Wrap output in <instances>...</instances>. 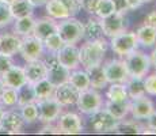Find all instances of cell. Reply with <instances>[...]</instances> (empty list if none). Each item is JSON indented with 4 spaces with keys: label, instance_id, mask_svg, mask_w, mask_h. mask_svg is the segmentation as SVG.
<instances>
[{
    "label": "cell",
    "instance_id": "1",
    "mask_svg": "<svg viewBox=\"0 0 156 136\" xmlns=\"http://www.w3.org/2000/svg\"><path fill=\"white\" fill-rule=\"evenodd\" d=\"M109 48V42L105 38L95 41H86L79 48V60L83 68H88L92 65H98L103 63L105 54Z\"/></svg>",
    "mask_w": 156,
    "mask_h": 136
},
{
    "label": "cell",
    "instance_id": "2",
    "mask_svg": "<svg viewBox=\"0 0 156 136\" xmlns=\"http://www.w3.org/2000/svg\"><path fill=\"white\" fill-rule=\"evenodd\" d=\"M56 31L65 44H77L83 40V23L75 17H68L57 23Z\"/></svg>",
    "mask_w": 156,
    "mask_h": 136
},
{
    "label": "cell",
    "instance_id": "3",
    "mask_svg": "<svg viewBox=\"0 0 156 136\" xmlns=\"http://www.w3.org/2000/svg\"><path fill=\"white\" fill-rule=\"evenodd\" d=\"M124 57H125L124 61L126 64L129 76L144 78L148 74L149 68H151V60H149L148 54L134 49Z\"/></svg>",
    "mask_w": 156,
    "mask_h": 136
},
{
    "label": "cell",
    "instance_id": "4",
    "mask_svg": "<svg viewBox=\"0 0 156 136\" xmlns=\"http://www.w3.org/2000/svg\"><path fill=\"white\" fill-rule=\"evenodd\" d=\"M109 44H110V46H112L113 52L121 57L126 56L128 53L137 49V46H139L136 31H126V30L112 37Z\"/></svg>",
    "mask_w": 156,
    "mask_h": 136
},
{
    "label": "cell",
    "instance_id": "5",
    "mask_svg": "<svg viewBox=\"0 0 156 136\" xmlns=\"http://www.w3.org/2000/svg\"><path fill=\"white\" fill-rule=\"evenodd\" d=\"M102 95L98 93V90L95 89H88L86 90H82L79 91V95H77V99H76V106L79 109L82 113L84 114H92L94 112H97L98 109L102 108Z\"/></svg>",
    "mask_w": 156,
    "mask_h": 136
},
{
    "label": "cell",
    "instance_id": "6",
    "mask_svg": "<svg viewBox=\"0 0 156 136\" xmlns=\"http://www.w3.org/2000/svg\"><path fill=\"white\" fill-rule=\"evenodd\" d=\"M38 109V120L45 124L55 123L62 113V105L57 101L55 97H49V98L40 99L35 102Z\"/></svg>",
    "mask_w": 156,
    "mask_h": 136
},
{
    "label": "cell",
    "instance_id": "7",
    "mask_svg": "<svg viewBox=\"0 0 156 136\" xmlns=\"http://www.w3.org/2000/svg\"><path fill=\"white\" fill-rule=\"evenodd\" d=\"M44 63L46 65V79L52 82L55 86H58L68 80L71 71L60 64L56 53H50V56L46 60H44Z\"/></svg>",
    "mask_w": 156,
    "mask_h": 136
},
{
    "label": "cell",
    "instance_id": "8",
    "mask_svg": "<svg viewBox=\"0 0 156 136\" xmlns=\"http://www.w3.org/2000/svg\"><path fill=\"white\" fill-rule=\"evenodd\" d=\"M91 119H90V123H91V127L97 134H110V132L114 131L118 120L115 117H113L106 109H98L97 112H94L92 114H90Z\"/></svg>",
    "mask_w": 156,
    "mask_h": 136
},
{
    "label": "cell",
    "instance_id": "9",
    "mask_svg": "<svg viewBox=\"0 0 156 136\" xmlns=\"http://www.w3.org/2000/svg\"><path fill=\"white\" fill-rule=\"evenodd\" d=\"M99 22L102 25V29H103V34L110 38L117 35L118 33L125 31L128 27V19L125 17V14L117 13V11L99 19Z\"/></svg>",
    "mask_w": 156,
    "mask_h": 136
},
{
    "label": "cell",
    "instance_id": "10",
    "mask_svg": "<svg viewBox=\"0 0 156 136\" xmlns=\"http://www.w3.org/2000/svg\"><path fill=\"white\" fill-rule=\"evenodd\" d=\"M19 53L26 61H33L42 56L44 53V42L35 35L29 34L22 38L19 48Z\"/></svg>",
    "mask_w": 156,
    "mask_h": 136
},
{
    "label": "cell",
    "instance_id": "11",
    "mask_svg": "<svg viewBox=\"0 0 156 136\" xmlns=\"http://www.w3.org/2000/svg\"><path fill=\"white\" fill-rule=\"evenodd\" d=\"M103 71L109 83H125L129 78V72L124 60L113 59L103 64Z\"/></svg>",
    "mask_w": 156,
    "mask_h": 136
},
{
    "label": "cell",
    "instance_id": "12",
    "mask_svg": "<svg viewBox=\"0 0 156 136\" xmlns=\"http://www.w3.org/2000/svg\"><path fill=\"white\" fill-rule=\"evenodd\" d=\"M57 127L60 129V134H67V135H75V134H82L83 132V121L80 119L79 114L76 113H64L60 114L57 119Z\"/></svg>",
    "mask_w": 156,
    "mask_h": 136
},
{
    "label": "cell",
    "instance_id": "13",
    "mask_svg": "<svg viewBox=\"0 0 156 136\" xmlns=\"http://www.w3.org/2000/svg\"><path fill=\"white\" fill-rule=\"evenodd\" d=\"M56 54H57V59H58L60 64L64 65L69 71L79 68V65H80L79 48L76 46V44H65Z\"/></svg>",
    "mask_w": 156,
    "mask_h": 136
},
{
    "label": "cell",
    "instance_id": "14",
    "mask_svg": "<svg viewBox=\"0 0 156 136\" xmlns=\"http://www.w3.org/2000/svg\"><path fill=\"white\" fill-rule=\"evenodd\" d=\"M154 110H155L154 102L149 98H147V95L139 97V98L129 101V113L136 120H145Z\"/></svg>",
    "mask_w": 156,
    "mask_h": 136
},
{
    "label": "cell",
    "instance_id": "15",
    "mask_svg": "<svg viewBox=\"0 0 156 136\" xmlns=\"http://www.w3.org/2000/svg\"><path fill=\"white\" fill-rule=\"evenodd\" d=\"M77 95H79V90L71 83V82H64V83L56 86L55 94L53 97L60 102L62 106H71V105L76 104Z\"/></svg>",
    "mask_w": 156,
    "mask_h": 136
},
{
    "label": "cell",
    "instance_id": "16",
    "mask_svg": "<svg viewBox=\"0 0 156 136\" xmlns=\"http://www.w3.org/2000/svg\"><path fill=\"white\" fill-rule=\"evenodd\" d=\"M23 124H25V121H23L19 112L10 110V112H4L3 119L0 121V127L7 132V135H15V134H20Z\"/></svg>",
    "mask_w": 156,
    "mask_h": 136
},
{
    "label": "cell",
    "instance_id": "17",
    "mask_svg": "<svg viewBox=\"0 0 156 136\" xmlns=\"http://www.w3.org/2000/svg\"><path fill=\"white\" fill-rule=\"evenodd\" d=\"M23 71H25L26 80L33 84L37 83L38 80L44 79V78H46V65L40 59L27 61V64L23 67Z\"/></svg>",
    "mask_w": 156,
    "mask_h": 136
},
{
    "label": "cell",
    "instance_id": "18",
    "mask_svg": "<svg viewBox=\"0 0 156 136\" xmlns=\"http://www.w3.org/2000/svg\"><path fill=\"white\" fill-rule=\"evenodd\" d=\"M20 42L22 38H19V35L16 34H11V33L0 34V53L12 57L19 52Z\"/></svg>",
    "mask_w": 156,
    "mask_h": 136
},
{
    "label": "cell",
    "instance_id": "19",
    "mask_svg": "<svg viewBox=\"0 0 156 136\" xmlns=\"http://www.w3.org/2000/svg\"><path fill=\"white\" fill-rule=\"evenodd\" d=\"M3 84L8 87H14V89H18L19 86H22L23 83H26V76H25V71H23L22 67H16V65H12L8 71H5L4 74L0 76Z\"/></svg>",
    "mask_w": 156,
    "mask_h": 136
},
{
    "label": "cell",
    "instance_id": "20",
    "mask_svg": "<svg viewBox=\"0 0 156 136\" xmlns=\"http://www.w3.org/2000/svg\"><path fill=\"white\" fill-rule=\"evenodd\" d=\"M57 29V23L55 22L53 18H40L34 22V27H33V35H35L40 40H45L48 35L55 33Z\"/></svg>",
    "mask_w": 156,
    "mask_h": 136
},
{
    "label": "cell",
    "instance_id": "21",
    "mask_svg": "<svg viewBox=\"0 0 156 136\" xmlns=\"http://www.w3.org/2000/svg\"><path fill=\"white\" fill-rule=\"evenodd\" d=\"M88 74L90 78V87L95 90H102L109 84V82L106 79V75L103 71V65L98 64V65H92V67L84 68Z\"/></svg>",
    "mask_w": 156,
    "mask_h": 136
},
{
    "label": "cell",
    "instance_id": "22",
    "mask_svg": "<svg viewBox=\"0 0 156 136\" xmlns=\"http://www.w3.org/2000/svg\"><path fill=\"white\" fill-rule=\"evenodd\" d=\"M103 29L98 19H88L86 23H83V40L84 41H95L103 38Z\"/></svg>",
    "mask_w": 156,
    "mask_h": 136
},
{
    "label": "cell",
    "instance_id": "23",
    "mask_svg": "<svg viewBox=\"0 0 156 136\" xmlns=\"http://www.w3.org/2000/svg\"><path fill=\"white\" fill-rule=\"evenodd\" d=\"M105 109L117 120H122L129 114V99L128 101H109L107 99L105 102Z\"/></svg>",
    "mask_w": 156,
    "mask_h": 136
},
{
    "label": "cell",
    "instance_id": "24",
    "mask_svg": "<svg viewBox=\"0 0 156 136\" xmlns=\"http://www.w3.org/2000/svg\"><path fill=\"white\" fill-rule=\"evenodd\" d=\"M137 42L145 48H151L156 44V29L148 25H143L136 31Z\"/></svg>",
    "mask_w": 156,
    "mask_h": 136
},
{
    "label": "cell",
    "instance_id": "25",
    "mask_svg": "<svg viewBox=\"0 0 156 136\" xmlns=\"http://www.w3.org/2000/svg\"><path fill=\"white\" fill-rule=\"evenodd\" d=\"M143 125L140 123L134 120H118L115 128H114V134H119V135H137L143 132Z\"/></svg>",
    "mask_w": 156,
    "mask_h": 136
},
{
    "label": "cell",
    "instance_id": "26",
    "mask_svg": "<svg viewBox=\"0 0 156 136\" xmlns=\"http://www.w3.org/2000/svg\"><path fill=\"white\" fill-rule=\"evenodd\" d=\"M8 6H10L11 15L15 19L33 15V13H34V6L30 3V0H12Z\"/></svg>",
    "mask_w": 156,
    "mask_h": 136
},
{
    "label": "cell",
    "instance_id": "27",
    "mask_svg": "<svg viewBox=\"0 0 156 136\" xmlns=\"http://www.w3.org/2000/svg\"><path fill=\"white\" fill-rule=\"evenodd\" d=\"M125 87L129 95V99H134L139 97L145 95V89H144V78L137 76H129L125 82Z\"/></svg>",
    "mask_w": 156,
    "mask_h": 136
},
{
    "label": "cell",
    "instance_id": "28",
    "mask_svg": "<svg viewBox=\"0 0 156 136\" xmlns=\"http://www.w3.org/2000/svg\"><path fill=\"white\" fill-rule=\"evenodd\" d=\"M16 95H18L16 104L19 105V106L31 104V102H37L34 86H33V83H29V82H26V83H23L22 86L18 87L16 89Z\"/></svg>",
    "mask_w": 156,
    "mask_h": 136
},
{
    "label": "cell",
    "instance_id": "29",
    "mask_svg": "<svg viewBox=\"0 0 156 136\" xmlns=\"http://www.w3.org/2000/svg\"><path fill=\"white\" fill-rule=\"evenodd\" d=\"M45 8H46L48 15L53 19H65V18L69 17L67 8H65L64 3L61 0H48L45 3Z\"/></svg>",
    "mask_w": 156,
    "mask_h": 136
},
{
    "label": "cell",
    "instance_id": "30",
    "mask_svg": "<svg viewBox=\"0 0 156 136\" xmlns=\"http://www.w3.org/2000/svg\"><path fill=\"white\" fill-rule=\"evenodd\" d=\"M35 19L33 18V15H27V17H22V18H16L15 19V25H14V31L16 35H26L31 34L33 33V27H34Z\"/></svg>",
    "mask_w": 156,
    "mask_h": 136
},
{
    "label": "cell",
    "instance_id": "31",
    "mask_svg": "<svg viewBox=\"0 0 156 136\" xmlns=\"http://www.w3.org/2000/svg\"><path fill=\"white\" fill-rule=\"evenodd\" d=\"M68 82H71L79 91L86 90L90 87V78H88V74H87L86 69H77L76 68V69H73V71H71Z\"/></svg>",
    "mask_w": 156,
    "mask_h": 136
},
{
    "label": "cell",
    "instance_id": "32",
    "mask_svg": "<svg viewBox=\"0 0 156 136\" xmlns=\"http://www.w3.org/2000/svg\"><path fill=\"white\" fill-rule=\"evenodd\" d=\"M33 86H34L35 98H37V101H40V99H45V98H49V97H53V94H55L56 86L52 83V82L48 80L46 78L38 80L37 83H34Z\"/></svg>",
    "mask_w": 156,
    "mask_h": 136
},
{
    "label": "cell",
    "instance_id": "33",
    "mask_svg": "<svg viewBox=\"0 0 156 136\" xmlns=\"http://www.w3.org/2000/svg\"><path fill=\"white\" fill-rule=\"evenodd\" d=\"M106 97L109 101H128L129 95L125 83H110Z\"/></svg>",
    "mask_w": 156,
    "mask_h": 136
},
{
    "label": "cell",
    "instance_id": "34",
    "mask_svg": "<svg viewBox=\"0 0 156 136\" xmlns=\"http://www.w3.org/2000/svg\"><path fill=\"white\" fill-rule=\"evenodd\" d=\"M42 42H44V48H46L48 52H50V53H57L65 45V42L62 41V38L60 37L57 31L48 35Z\"/></svg>",
    "mask_w": 156,
    "mask_h": 136
},
{
    "label": "cell",
    "instance_id": "35",
    "mask_svg": "<svg viewBox=\"0 0 156 136\" xmlns=\"http://www.w3.org/2000/svg\"><path fill=\"white\" fill-rule=\"evenodd\" d=\"M20 109H22V110H20V116H22L25 123L31 124L38 120V109H37V104H35V102L23 105V106H20Z\"/></svg>",
    "mask_w": 156,
    "mask_h": 136
},
{
    "label": "cell",
    "instance_id": "36",
    "mask_svg": "<svg viewBox=\"0 0 156 136\" xmlns=\"http://www.w3.org/2000/svg\"><path fill=\"white\" fill-rule=\"evenodd\" d=\"M114 11H115V8H114L113 0H98V4H97V8H95L94 14L97 15L99 19H102V18L113 14Z\"/></svg>",
    "mask_w": 156,
    "mask_h": 136
},
{
    "label": "cell",
    "instance_id": "37",
    "mask_svg": "<svg viewBox=\"0 0 156 136\" xmlns=\"http://www.w3.org/2000/svg\"><path fill=\"white\" fill-rule=\"evenodd\" d=\"M0 101H2L3 105H5V106H14V105H16V101H18L16 89L4 86V89H3V91H2V97H0Z\"/></svg>",
    "mask_w": 156,
    "mask_h": 136
},
{
    "label": "cell",
    "instance_id": "38",
    "mask_svg": "<svg viewBox=\"0 0 156 136\" xmlns=\"http://www.w3.org/2000/svg\"><path fill=\"white\" fill-rule=\"evenodd\" d=\"M11 20H12V15L10 11V6L7 3L0 2V27L10 25Z\"/></svg>",
    "mask_w": 156,
    "mask_h": 136
},
{
    "label": "cell",
    "instance_id": "39",
    "mask_svg": "<svg viewBox=\"0 0 156 136\" xmlns=\"http://www.w3.org/2000/svg\"><path fill=\"white\" fill-rule=\"evenodd\" d=\"M64 3L65 8H67L69 17H76L80 13L82 7H80V0H61Z\"/></svg>",
    "mask_w": 156,
    "mask_h": 136
},
{
    "label": "cell",
    "instance_id": "40",
    "mask_svg": "<svg viewBox=\"0 0 156 136\" xmlns=\"http://www.w3.org/2000/svg\"><path fill=\"white\" fill-rule=\"evenodd\" d=\"M144 89L145 94L156 97V74H152L144 79Z\"/></svg>",
    "mask_w": 156,
    "mask_h": 136
},
{
    "label": "cell",
    "instance_id": "41",
    "mask_svg": "<svg viewBox=\"0 0 156 136\" xmlns=\"http://www.w3.org/2000/svg\"><path fill=\"white\" fill-rule=\"evenodd\" d=\"M12 65H14V63L10 56H5V54L0 53V76H2L5 71H8Z\"/></svg>",
    "mask_w": 156,
    "mask_h": 136
},
{
    "label": "cell",
    "instance_id": "42",
    "mask_svg": "<svg viewBox=\"0 0 156 136\" xmlns=\"http://www.w3.org/2000/svg\"><path fill=\"white\" fill-rule=\"evenodd\" d=\"M98 0H80V7L88 14H94L97 8Z\"/></svg>",
    "mask_w": 156,
    "mask_h": 136
},
{
    "label": "cell",
    "instance_id": "43",
    "mask_svg": "<svg viewBox=\"0 0 156 136\" xmlns=\"http://www.w3.org/2000/svg\"><path fill=\"white\" fill-rule=\"evenodd\" d=\"M38 134H40V135H46V134H56V135H60V129H58V127L52 125V123H50V124H46L45 127H42V128L38 131Z\"/></svg>",
    "mask_w": 156,
    "mask_h": 136
},
{
    "label": "cell",
    "instance_id": "44",
    "mask_svg": "<svg viewBox=\"0 0 156 136\" xmlns=\"http://www.w3.org/2000/svg\"><path fill=\"white\" fill-rule=\"evenodd\" d=\"M113 3H114V8H115L117 13L126 14L129 11L128 4H126V0H113Z\"/></svg>",
    "mask_w": 156,
    "mask_h": 136
},
{
    "label": "cell",
    "instance_id": "45",
    "mask_svg": "<svg viewBox=\"0 0 156 136\" xmlns=\"http://www.w3.org/2000/svg\"><path fill=\"white\" fill-rule=\"evenodd\" d=\"M144 25H148V26H152L156 29V10L151 11L148 15L145 17V19H144Z\"/></svg>",
    "mask_w": 156,
    "mask_h": 136
},
{
    "label": "cell",
    "instance_id": "46",
    "mask_svg": "<svg viewBox=\"0 0 156 136\" xmlns=\"http://www.w3.org/2000/svg\"><path fill=\"white\" fill-rule=\"evenodd\" d=\"M145 120H147V128H151L156 131V110L152 112Z\"/></svg>",
    "mask_w": 156,
    "mask_h": 136
},
{
    "label": "cell",
    "instance_id": "47",
    "mask_svg": "<svg viewBox=\"0 0 156 136\" xmlns=\"http://www.w3.org/2000/svg\"><path fill=\"white\" fill-rule=\"evenodd\" d=\"M126 4L129 10H136V8H140L144 4L143 0H126Z\"/></svg>",
    "mask_w": 156,
    "mask_h": 136
},
{
    "label": "cell",
    "instance_id": "48",
    "mask_svg": "<svg viewBox=\"0 0 156 136\" xmlns=\"http://www.w3.org/2000/svg\"><path fill=\"white\" fill-rule=\"evenodd\" d=\"M149 60H151V65H154L156 69V48L151 52V54H149Z\"/></svg>",
    "mask_w": 156,
    "mask_h": 136
},
{
    "label": "cell",
    "instance_id": "49",
    "mask_svg": "<svg viewBox=\"0 0 156 136\" xmlns=\"http://www.w3.org/2000/svg\"><path fill=\"white\" fill-rule=\"evenodd\" d=\"M48 0H30V3H31L34 7H41V6H45V3H46Z\"/></svg>",
    "mask_w": 156,
    "mask_h": 136
},
{
    "label": "cell",
    "instance_id": "50",
    "mask_svg": "<svg viewBox=\"0 0 156 136\" xmlns=\"http://www.w3.org/2000/svg\"><path fill=\"white\" fill-rule=\"evenodd\" d=\"M4 109H3L2 106H0V121H2V119H3V114H4Z\"/></svg>",
    "mask_w": 156,
    "mask_h": 136
},
{
    "label": "cell",
    "instance_id": "51",
    "mask_svg": "<svg viewBox=\"0 0 156 136\" xmlns=\"http://www.w3.org/2000/svg\"><path fill=\"white\" fill-rule=\"evenodd\" d=\"M3 89H4V84H3L2 79H0V97H2V91H3Z\"/></svg>",
    "mask_w": 156,
    "mask_h": 136
},
{
    "label": "cell",
    "instance_id": "52",
    "mask_svg": "<svg viewBox=\"0 0 156 136\" xmlns=\"http://www.w3.org/2000/svg\"><path fill=\"white\" fill-rule=\"evenodd\" d=\"M0 2H3V3H7V4H10L12 0H0Z\"/></svg>",
    "mask_w": 156,
    "mask_h": 136
},
{
    "label": "cell",
    "instance_id": "53",
    "mask_svg": "<svg viewBox=\"0 0 156 136\" xmlns=\"http://www.w3.org/2000/svg\"><path fill=\"white\" fill-rule=\"evenodd\" d=\"M152 0H143V3H151Z\"/></svg>",
    "mask_w": 156,
    "mask_h": 136
}]
</instances>
